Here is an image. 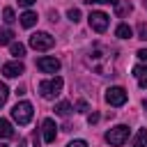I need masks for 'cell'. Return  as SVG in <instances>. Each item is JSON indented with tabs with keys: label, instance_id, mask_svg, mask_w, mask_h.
<instances>
[{
	"label": "cell",
	"instance_id": "obj_5",
	"mask_svg": "<svg viewBox=\"0 0 147 147\" xmlns=\"http://www.w3.org/2000/svg\"><path fill=\"white\" fill-rule=\"evenodd\" d=\"M106 103H110V106H124L126 103V90L124 87H108L106 90Z\"/></svg>",
	"mask_w": 147,
	"mask_h": 147
},
{
	"label": "cell",
	"instance_id": "obj_24",
	"mask_svg": "<svg viewBox=\"0 0 147 147\" xmlns=\"http://www.w3.org/2000/svg\"><path fill=\"white\" fill-rule=\"evenodd\" d=\"M76 110H78V113H87V110H90L87 101H83V99H80V101H76Z\"/></svg>",
	"mask_w": 147,
	"mask_h": 147
},
{
	"label": "cell",
	"instance_id": "obj_22",
	"mask_svg": "<svg viewBox=\"0 0 147 147\" xmlns=\"http://www.w3.org/2000/svg\"><path fill=\"white\" fill-rule=\"evenodd\" d=\"M67 16H69V21H71V23H78V21H80V9H69V11H67Z\"/></svg>",
	"mask_w": 147,
	"mask_h": 147
},
{
	"label": "cell",
	"instance_id": "obj_29",
	"mask_svg": "<svg viewBox=\"0 0 147 147\" xmlns=\"http://www.w3.org/2000/svg\"><path fill=\"white\" fill-rule=\"evenodd\" d=\"M142 106H145V108H147V99H145V101H142Z\"/></svg>",
	"mask_w": 147,
	"mask_h": 147
},
{
	"label": "cell",
	"instance_id": "obj_3",
	"mask_svg": "<svg viewBox=\"0 0 147 147\" xmlns=\"http://www.w3.org/2000/svg\"><path fill=\"white\" fill-rule=\"evenodd\" d=\"M11 119L18 122L21 126L30 124V119H32V103H30V101H18V103L11 108Z\"/></svg>",
	"mask_w": 147,
	"mask_h": 147
},
{
	"label": "cell",
	"instance_id": "obj_31",
	"mask_svg": "<svg viewBox=\"0 0 147 147\" xmlns=\"http://www.w3.org/2000/svg\"><path fill=\"white\" fill-rule=\"evenodd\" d=\"M145 7H147V0H145Z\"/></svg>",
	"mask_w": 147,
	"mask_h": 147
},
{
	"label": "cell",
	"instance_id": "obj_17",
	"mask_svg": "<svg viewBox=\"0 0 147 147\" xmlns=\"http://www.w3.org/2000/svg\"><path fill=\"white\" fill-rule=\"evenodd\" d=\"M11 39H14V32H11L9 28L0 30V46H7V44H11Z\"/></svg>",
	"mask_w": 147,
	"mask_h": 147
},
{
	"label": "cell",
	"instance_id": "obj_11",
	"mask_svg": "<svg viewBox=\"0 0 147 147\" xmlns=\"http://www.w3.org/2000/svg\"><path fill=\"white\" fill-rule=\"evenodd\" d=\"M131 147H147V129H138L133 140H131Z\"/></svg>",
	"mask_w": 147,
	"mask_h": 147
},
{
	"label": "cell",
	"instance_id": "obj_14",
	"mask_svg": "<svg viewBox=\"0 0 147 147\" xmlns=\"http://www.w3.org/2000/svg\"><path fill=\"white\" fill-rule=\"evenodd\" d=\"M115 34H117L119 39H129V37H133V30H131L126 23H119V25H117V30H115Z\"/></svg>",
	"mask_w": 147,
	"mask_h": 147
},
{
	"label": "cell",
	"instance_id": "obj_1",
	"mask_svg": "<svg viewBox=\"0 0 147 147\" xmlns=\"http://www.w3.org/2000/svg\"><path fill=\"white\" fill-rule=\"evenodd\" d=\"M62 85H64L62 78H60V76H53V78L39 83V94H41L44 99H55V96L62 92Z\"/></svg>",
	"mask_w": 147,
	"mask_h": 147
},
{
	"label": "cell",
	"instance_id": "obj_13",
	"mask_svg": "<svg viewBox=\"0 0 147 147\" xmlns=\"http://www.w3.org/2000/svg\"><path fill=\"white\" fill-rule=\"evenodd\" d=\"M0 138H14V129H11V124H9L7 119H2V117H0Z\"/></svg>",
	"mask_w": 147,
	"mask_h": 147
},
{
	"label": "cell",
	"instance_id": "obj_4",
	"mask_svg": "<svg viewBox=\"0 0 147 147\" xmlns=\"http://www.w3.org/2000/svg\"><path fill=\"white\" fill-rule=\"evenodd\" d=\"M53 44H55V39L48 32H34V34H30V46L34 51H48V48H53Z\"/></svg>",
	"mask_w": 147,
	"mask_h": 147
},
{
	"label": "cell",
	"instance_id": "obj_19",
	"mask_svg": "<svg viewBox=\"0 0 147 147\" xmlns=\"http://www.w3.org/2000/svg\"><path fill=\"white\" fill-rule=\"evenodd\" d=\"M2 18H5V23H14V21H16L14 9H11V7H5V9H2Z\"/></svg>",
	"mask_w": 147,
	"mask_h": 147
},
{
	"label": "cell",
	"instance_id": "obj_30",
	"mask_svg": "<svg viewBox=\"0 0 147 147\" xmlns=\"http://www.w3.org/2000/svg\"><path fill=\"white\" fill-rule=\"evenodd\" d=\"M0 147H7V145H5V142H0Z\"/></svg>",
	"mask_w": 147,
	"mask_h": 147
},
{
	"label": "cell",
	"instance_id": "obj_9",
	"mask_svg": "<svg viewBox=\"0 0 147 147\" xmlns=\"http://www.w3.org/2000/svg\"><path fill=\"white\" fill-rule=\"evenodd\" d=\"M41 133H44V140H46V142H55L57 126H55V122H53L51 117H46V119L41 122Z\"/></svg>",
	"mask_w": 147,
	"mask_h": 147
},
{
	"label": "cell",
	"instance_id": "obj_28",
	"mask_svg": "<svg viewBox=\"0 0 147 147\" xmlns=\"http://www.w3.org/2000/svg\"><path fill=\"white\" fill-rule=\"evenodd\" d=\"M18 5H21V7H32L34 0H18Z\"/></svg>",
	"mask_w": 147,
	"mask_h": 147
},
{
	"label": "cell",
	"instance_id": "obj_27",
	"mask_svg": "<svg viewBox=\"0 0 147 147\" xmlns=\"http://www.w3.org/2000/svg\"><path fill=\"white\" fill-rule=\"evenodd\" d=\"M138 57H140L142 62H147V48H140V51H138Z\"/></svg>",
	"mask_w": 147,
	"mask_h": 147
},
{
	"label": "cell",
	"instance_id": "obj_26",
	"mask_svg": "<svg viewBox=\"0 0 147 147\" xmlns=\"http://www.w3.org/2000/svg\"><path fill=\"white\" fill-rule=\"evenodd\" d=\"M67 147H87V142H85V140H74V142H69Z\"/></svg>",
	"mask_w": 147,
	"mask_h": 147
},
{
	"label": "cell",
	"instance_id": "obj_16",
	"mask_svg": "<svg viewBox=\"0 0 147 147\" xmlns=\"http://www.w3.org/2000/svg\"><path fill=\"white\" fill-rule=\"evenodd\" d=\"M55 113H57L60 117H67V115L71 113V103H69V101H60V103L55 106Z\"/></svg>",
	"mask_w": 147,
	"mask_h": 147
},
{
	"label": "cell",
	"instance_id": "obj_18",
	"mask_svg": "<svg viewBox=\"0 0 147 147\" xmlns=\"http://www.w3.org/2000/svg\"><path fill=\"white\" fill-rule=\"evenodd\" d=\"M115 7H117V16L131 14V9H133V5H131V2H124V5H115Z\"/></svg>",
	"mask_w": 147,
	"mask_h": 147
},
{
	"label": "cell",
	"instance_id": "obj_12",
	"mask_svg": "<svg viewBox=\"0 0 147 147\" xmlns=\"http://www.w3.org/2000/svg\"><path fill=\"white\" fill-rule=\"evenodd\" d=\"M34 23H37V14L34 11H23L21 14V25L23 28H32Z\"/></svg>",
	"mask_w": 147,
	"mask_h": 147
},
{
	"label": "cell",
	"instance_id": "obj_2",
	"mask_svg": "<svg viewBox=\"0 0 147 147\" xmlns=\"http://www.w3.org/2000/svg\"><path fill=\"white\" fill-rule=\"evenodd\" d=\"M126 140H129V126L126 124H117V126L106 131V142L113 147H122Z\"/></svg>",
	"mask_w": 147,
	"mask_h": 147
},
{
	"label": "cell",
	"instance_id": "obj_25",
	"mask_svg": "<svg viewBox=\"0 0 147 147\" xmlns=\"http://www.w3.org/2000/svg\"><path fill=\"white\" fill-rule=\"evenodd\" d=\"M99 119H101V115H99V113H90V115H87V122H90V124H96Z\"/></svg>",
	"mask_w": 147,
	"mask_h": 147
},
{
	"label": "cell",
	"instance_id": "obj_23",
	"mask_svg": "<svg viewBox=\"0 0 147 147\" xmlns=\"http://www.w3.org/2000/svg\"><path fill=\"white\" fill-rule=\"evenodd\" d=\"M138 39L147 41V23H138Z\"/></svg>",
	"mask_w": 147,
	"mask_h": 147
},
{
	"label": "cell",
	"instance_id": "obj_20",
	"mask_svg": "<svg viewBox=\"0 0 147 147\" xmlns=\"http://www.w3.org/2000/svg\"><path fill=\"white\" fill-rule=\"evenodd\" d=\"M7 96H9V87H7L5 83H0V108L5 106V101H7Z\"/></svg>",
	"mask_w": 147,
	"mask_h": 147
},
{
	"label": "cell",
	"instance_id": "obj_8",
	"mask_svg": "<svg viewBox=\"0 0 147 147\" xmlns=\"http://www.w3.org/2000/svg\"><path fill=\"white\" fill-rule=\"evenodd\" d=\"M23 71H25V67H23L21 60H14V62L2 64V76H5V78H16V76H21Z\"/></svg>",
	"mask_w": 147,
	"mask_h": 147
},
{
	"label": "cell",
	"instance_id": "obj_6",
	"mask_svg": "<svg viewBox=\"0 0 147 147\" xmlns=\"http://www.w3.org/2000/svg\"><path fill=\"white\" fill-rule=\"evenodd\" d=\"M87 23H90V28H92L94 32H106V28H108V16H106L103 11H92V14L87 16Z\"/></svg>",
	"mask_w": 147,
	"mask_h": 147
},
{
	"label": "cell",
	"instance_id": "obj_15",
	"mask_svg": "<svg viewBox=\"0 0 147 147\" xmlns=\"http://www.w3.org/2000/svg\"><path fill=\"white\" fill-rule=\"evenodd\" d=\"M9 51H11L14 57H23V55H25V46H23L21 41H11V44H9Z\"/></svg>",
	"mask_w": 147,
	"mask_h": 147
},
{
	"label": "cell",
	"instance_id": "obj_7",
	"mask_svg": "<svg viewBox=\"0 0 147 147\" xmlns=\"http://www.w3.org/2000/svg\"><path fill=\"white\" fill-rule=\"evenodd\" d=\"M37 69L44 71V74H57L60 71V60L51 57V55H44V57L37 60Z\"/></svg>",
	"mask_w": 147,
	"mask_h": 147
},
{
	"label": "cell",
	"instance_id": "obj_21",
	"mask_svg": "<svg viewBox=\"0 0 147 147\" xmlns=\"http://www.w3.org/2000/svg\"><path fill=\"white\" fill-rule=\"evenodd\" d=\"M85 5H119V0H83Z\"/></svg>",
	"mask_w": 147,
	"mask_h": 147
},
{
	"label": "cell",
	"instance_id": "obj_10",
	"mask_svg": "<svg viewBox=\"0 0 147 147\" xmlns=\"http://www.w3.org/2000/svg\"><path fill=\"white\" fill-rule=\"evenodd\" d=\"M133 76L138 78V85H140L142 90H147V64H138V67L133 69Z\"/></svg>",
	"mask_w": 147,
	"mask_h": 147
}]
</instances>
